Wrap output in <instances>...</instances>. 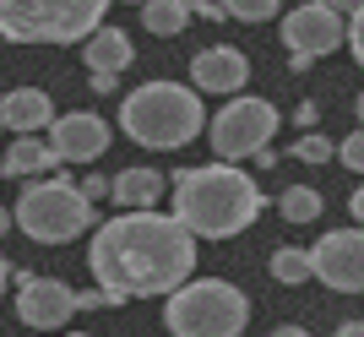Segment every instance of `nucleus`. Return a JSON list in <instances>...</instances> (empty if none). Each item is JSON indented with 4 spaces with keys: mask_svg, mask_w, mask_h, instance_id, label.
Instances as JSON below:
<instances>
[{
    "mask_svg": "<svg viewBox=\"0 0 364 337\" xmlns=\"http://www.w3.org/2000/svg\"><path fill=\"white\" fill-rule=\"evenodd\" d=\"M310 256V277H321L337 294H364V229H326Z\"/></svg>",
    "mask_w": 364,
    "mask_h": 337,
    "instance_id": "nucleus-9",
    "label": "nucleus"
},
{
    "mask_svg": "<svg viewBox=\"0 0 364 337\" xmlns=\"http://www.w3.org/2000/svg\"><path fill=\"white\" fill-rule=\"evenodd\" d=\"M11 223L38 245H65L82 229H92V201L76 191L71 174H44L22 185V201L11 207Z\"/></svg>",
    "mask_w": 364,
    "mask_h": 337,
    "instance_id": "nucleus-6",
    "label": "nucleus"
},
{
    "mask_svg": "<svg viewBox=\"0 0 364 337\" xmlns=\"http://www.w3.org/2000/svg\"><path fill=\"white\" fill-rule=\"evenodd\" d=\"M277 213L289 218V223H316L321 218V191L316 185H289V191L277 196Z\"/></svg>",
    "mask_w": 364,
    "mask_h": 337,
    "instance_id": "nucleus-18",
    "label": "nucleus"
},
{
    "mask_svg": "<svg viewBox=\"0 0 364 337\" xmlns=\"http://www.w3.org/2000/svg\"><path fill=\"white\" fill-rule=\"evenodd\" d=\"M55 120V104H49L44 87H11L0 98V131H16V137H38Z\"/></svg>",
    "mask_w": 364,
    "mask_h": 337,
    "instance_id": "nucleus-13",
    "label": "nucleus"
},
{
    "mask_svg": "<svg viewBox=\"0 0 364 337\" xmlns=\"http://www.w3.org/2000/svg\"><path fill=\"white\" fill-rule=\"evenodd\" d=\"M353 109H359V131H364V92H359V104H353Z\"/></svg>",
    "mask_w": 364,
    "mask_h": 337,
    "instance_id": "nucleus-32",
    "label": "nucleus"
},
{
    "mask_svg": "<svg viewBox=\"0 0 364 337\" xmlns=\"http://www.w3.org/2000/svg\"><path fill=\"white\" fill-rule=\"evenodd\" d=\"M191 11H196V16H207V22H223V6H218V0H201V6H191Z\"/></svg>",
    "mask_w": 364,
    "mask_h": 337,
    "instance_id": "nucleus-26",
    "label": "nucleus"
},
{
    "mask_svg": "<svg viewBox=\"0 0 364 337\" xmlns=\"http://www.w3.org/2000/svg\"><path fill=\"white\" fill-rule=\"evenodd\" d=\"M185 22H191V6H185V0H147V6H141V28H147L152 38H174V33H185Z\"/></svg>",
    "mask_w": 364,
    "mask_h": 337,
    "instance_id": "nucleus-17",
    "label": "nucleus"
},
{
    "mask_svg": "<svg viewBox=\"0 0 364 337\" xmlns=\"http://www.w3.org/2000/svg\"><path fill=\"white\" fill-rule=\"evenodd\" d=\"M87 272L114 305L152 299V294L168 299L196 272V240L164 213H120L109 223H92Z\"/></svg>",
    "mask_w": 364,
    "mask_h": 337,
    "instance_id": "nucleus-1",
    "label": "nucleus"
},
{
    "mask_svg": "<svg viewBox=\"0 0 364 337\" xmlns=\"http://www.w3.org/2000/svg\"><path fill=\"white\" fill-rule=\"evenodd\" d=\"M82 60H87L92 77H120V71L136 60V55H131V38H125L120 28H109V22H104V28H98L87 44H82Z\"/></svg>",
    "mask_w": 364,
    "mask_h": 337,
    "instance_id": "nucleus-15",
    "label": "nucleus"
},
{
    "mask_svg": "<svg viewBox=\"0 0 364 337\" xmlns=\"http://www.w3.org/2000/svg\"><path fill=\"white\" fill-rule=\"evenodd\" d=\"M174 223H180L191 240H234L261 218L267 196L261 185L234 164H201V168H180L174 180Z\"/></svg>",
    "mask_w": 364,
    "mask_h": 337,
    "instance_id": "nucleus-2",
    "label": "nucleus"
},
{
    "mask_svg": "<svg viewBox=\"0 0 364 337\" xmlns=\"http://www.w3.org/2000/svg\"><path fill=\"white\" fill-rule=\"evenodd\" d=\"M201 125H207V109H201L196 87H185V82H141L120 104V131L136 147H158V153L196 141Z\"/></svg>",
    "mask_w": 364,
    "mask_h": 337,
    "instance_id": "nucleus-3",
    "label": "nucleus"
},
{
    "mask_svg": "<svg viewBox=\"0 0 364 337\" xmlns=\"http://www.w3.org/2000/svg\"><path fill=\"white\" fill-rule=\"evenodd\" d=\"M289 153H294V158H299V164H326V158H332V153H337V147H332V141H326V137H316V131H304V137H299V141H294Z\"/></svg>",
    "mask_w": 364,
    "mask_h": 337,
    "instance_id": "nucleus-20",
    "label": "nucleus"
},
{
    "mask_svg": "<svg viewBox=\"0 0 364 337\" xmlns=\"http://www.w3.org/2000/svg\"><path fill=\"white\" fill-rule=\"evenodd\" d=\"M104 0H0V38L11 44H87L104 28Z\"/></svg>",
    "mask_w": 364,
    "mask_h": 337,
    "instance_id": "nucleus-4",
    "label": "nucleus"
},
{
    "mask_svg": "<svg viewBox=\"0 0 364 337\" xmlns=\"http://www.w3.org/2000/svg\"><path fill=\"white\" fill-rule=\"evenodd\" d=\"M0 234H11V207H0Z\"/></svg>",
    "mask_w": 364,
    "mask_h": 337,
    "instance_id": "nucleus-31",
    "label": "nucleus"
},
{
    "mask_svg": "<svg viewBox=\"0 0 364 337\" xmlns=\"http://www.w3.org/2000/svg\"><path fill=\"white\" fill-rule=\"evenodd\" d=\"M76 191H82L87 201H104L109 196V180H104V174H87V180H76Z\"/></svg>",
    "mask_w": 364,
    "mask_h": 337,
    "instance_id": "nucleus-24",
    "label": "nucleus"
},
{
    "mask_svg": "<svg viewBox=\"0 0 364 337\" xmlns=\"http://www.w3.org/2000/svg\"><path fill=\"white\" fill-rule=\"evenodd\" d=\"M337 158L353 168V174H364V131H353V137H343L337 141Z\"/></svg>",
    "mask_w": 364,
    "mask_h": 337,
    "instance_id": "nucleus-23",
    "label": "nucleus"
},
{
    "mask_svg": "<svg viewBox=\"0 0 364 337\" xmlns=\"http://www.w3.org/2000/svg\"><path fill=\"white\" fill-rule=\"evenodd\" d=\"M191 82H196V92H240L245 82H250V60H245V49H234V44L196 49V55H191Z\"/></svg>",
    "mask_w": 364,
    "mask_h": 337,
    "instance_id": "nucleus-12",
    "label": "nucleus"
},
{
    "mask_svg": "<svg viewBox=\"0 0 364 337\" xmlns=\"http://www.w3.org/2000/svg\"><path fill=\"white\" fill-rule=\"evenodd\" d=\"M168 191V180L158 168H120L114 180H109V196L120 201L125 213H158V196Z\"/></svg>",
    "mask_w": 364,
    "mask_h": 337,
    "instance_id": "nucleus-14",
    "label": "nucleus"
},
{
    "mask_svg": "<svg viewBox=\"0 0 364 337\" xmlns=\"http://www.w3.org/2000/svg\"><path fill=\"white\" fill-rule=\"evenodd\" d=\"M228 16H240V22H267V16H277L283 6L277 0H234V6H223Z\"/></svg>",
    "mask_w": 364,
    "mask_h": 337,
    "instance_id": "nucleus-21",
    "label": "nucleus"
},
{
    "mask_svg": "<svg viewBox=\"0 0 364 337\" xmlns=\"http://www.w3.org/2000/svg\"><path fill=\"white\" fill-rule=\"evenodd\" d=\"M337 337H364V321H343V326H337Z\"/></svg>",
    "mask_w": 364,
    "mask_h": 337,
    "instance_id": "nucleus-29",
    "label": "nucleus"
},
{
    "mask_svg": "<svg viewBox=\"0 0 364 337\" xmlns=\"http://www.w3.org/2000/svg\"><path fill=\"white\" fill-rule=\"evenodd\" d=\"M49 153L60 164H92V158L109 153V120L92 114V109H71V114H55L49 120Z\"/></svg>",
    "mask_w": 364,
    "mask_h": 337,
    "instance_id": "nucleus-10",
    "label": "nucleus"
},
{
    "mask_svg": "<svg viewBox=\"0 0 364 337\" xmlns=\"http://www.w3.org/2000/svg\"><path fill=\"white\" fill-rule=\"evenodd\" d=\"M272 337H310V332H304V326H277Z\"/></svg>",
    "mask_w": 364,
    "mask_h": 337,
    "instance_id": "nucleus-30",
    "label": "nucleus"
},
{
    "mask_svg": "<svg viewBox=\"0 0 364 337\" xmlns=\"http://www.w3.org/2000/svg\"><path fill=\"white\" fill-rule=\"evenodd\" d=\"M343 44H348L353 60L364 65V6H348V33H343Z\"/></svg>",
    "mask_w": 364,
    "mask_h": 337,
    "instance_id": "nucleus-22",
    "label": "nucleus"
},
{
    "mask_svg": "<svg viewBox=\"0 0 364 337\" xmlns=\"http://www.w3.org/2000/svg\"><path fill=\"white\" fill-rule=\"evenodd\" d=\"M277 104H267V98H228L223 109L213 114V153L218 164H234L240 168V158H256L267 153V141L277 137Z\"/></svg>",
    "mask_w": 364,
    "mask_h": 337,
    "instance_id": "nucleus-7",
    "label": "nucleus"
},
{
    "mask_svg": "<svg viewBox=\"0 0 364 337\" xmlns=\"http://www.w3.org/2000/svg\"><path fill=\"white\" fill-rule=\"evenodd\" d=\"M348 213H353V223H359V229H364V185H359V191H353V196H348Z\"/></svg>",
    "mask_w": 364,
    "mask_h": 337,
    "instance_id": "nucleus-27",
    "label": "nucleus"
},
{
    "mask_svg": "<svg viewBox=\"0 0 364 337\" xmlns=\"http://www.w3.org/2000/svg\"><path fill=\"white\" fill-rule=\"evenodd\" d=\"M245 321H250V299L223 277H191L164 305V326L174 337H240Z\"/></svg>",
    "mask_w": 364,
    "mask_h": 337,
    "instance_id": "nucleus-5",
    "label": "nucleus"
},
{
    "mask_svg": "<svg viewBox=\"0 0 364 337\" xmlns=\"http://www.w3.org/2000/svg\"><path fill=\"white\" fill-rule=\"evenodd\" d=\"M348 6H332V0H304L283 16V44H289V60H316V55H332L348 33Z\"/></svg>",
    "mask_w": 364,
    "mask_h": 337,
    "instance_id": "nucleus-8",
    "label": "nucleus"
},
{
    "mask_svg": "<svg viewBox=\"0 0 364 337\" xmlns=\"http://www.w3.org/2000/svg\"><path fill=\"white\" fill-rule=\"evenodd\" d=\"M272 277L277 283H304V277H310V256H304V250H294V245H283V250H272Z\"/></svg>",
    "mask_w": 364,
    "mask_h": 337,
    "instance_id": "nucleus-19",
    "label": "nucleus"
},
{
    "mask_svg": "<svg viewBox=\"0 0 364 337\" xmlns=\"http://www.w3.org/2000/svg\"><path fill=\"white\" fill-rule=\"evenodd\" d=\"M60 337H87V332H60Z\"/></svg>",
    "mask_w": 364,
    "mask_h": 337,
    "instance_id": "nucleus-33",
    "label": "nucleus"
},
{
    "mask_svg": "<svg viewBox=\"0 0 364 337\" xmlns=\"http://www.w3.org/2000/svg\"><path fill=\"white\" fill-rule=\"evenodd\" d=\"M6 289H11V261L0 256V299H6Z\"/></svg>",
    "mask_w": 364,
    "mask_h": 337,
    "instance_id": "nucleus-28",
    "label": "nucleus"
},
{
    "mask_svg": "<svg viewBox=\"0 0 364 337\" xmlns=\"http://www.w3.org/2000/svg\"><path fill=\"white\" fill-rule=\"evenodd\" d=\"M55 168H60V158L49 153V141H38V137H16L6 147V158H0L6 180H33V174H55Z\"/></svg>",
    "mask_w": 364,
    "mask_h": 337,
    "instance_id": "nucleus-16",
    "label": "nucleus"
},
{
    "mask_svg": "<svg viewBox=\"0 0 364 337\" xmlns=\"http://www.w3.org/2000/svg\"><path fill=\"white\" fill-rule=\"evenodd\" d=\"M16 316L38 332H55L76 316V289L60 283V277H22V289H16Z\"/></svg>",
    "mask_w": 364,
    "mask_h": 337,
    "instance_id": "nucleus-11",
    "label": "nucleus"
},
{
    "mask_svg": "<svg viewBox=\"0 0 364 337\" xmlns=\"http://www.w3.org/2000/svg\"><path fill=\"white\" fill-rule=\"evenodd\" d=\"M104 305H114L104 289H92V294H76V310H104Z\"/></svg>",
    "mask_w": 364,
    "mask_h": 337,
    "instance_id": "nucleus-25",
    "label": "nucleus"
}]
</instances>
